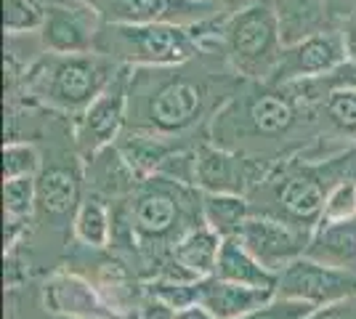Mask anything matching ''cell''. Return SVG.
I'll return each mask as SVG.
<instances>
[{"label": "cell", "mask_w": 356, "mask_h": 319, "mask_svg": "<svg viewBox=\"0 0 356 319\" xmlns=\"http://www.w3.org/2000/svg\"><path fill=\"white\" fill-rule=\"evenodd\" d=\"M189 64L131 72L125 128L152 136H173L192 128L216 101V85Z\"/></svg>", "instance_id": "cell-1"}, {"label": "cell", "mask_w": 356, "mask_h": 319, "mask_svg": "<svg viewBox=\"0 0 356 319\" xmlns=\"http://www.w3.org/2000/svg\"><path fill=\"white\" fill-rule=\"evenodd\" d=\"M218 32V24H102L96 35V54L125 61V67H178L202 54L205 40Z\"/></svg>", "instance_id": "cell-2"}, {"label": "cell", "mask_w": 356, "mask_h": 319, "mask_svg": "<svg viewBox=\"0 0 356 319\" xmlns=\"http://www.w3.org/2000/svg\"><path fill=\"white\" fill-rule=\"evenodd\" d=\"M120 67L104 54H48L24 72L27 91L45 106L61 112H86L115 80Z\"/></svg>", "instance_id": "cell-3"}, {"label": "cell", "mask_w": 356, "mask_h": 319, "mask_svg": "<svg viewBox=\"0 0 356 319\" xmlns=\"http://www.w3.org/2000/svg\"><path fill=\"white\" fill-rule=\"evenodd\" d=\"M216 43L223 48L237 75L271 80L284 51L274 0H248L221 19Z\"/></svg>", "instance_id": "cell-4"}, {"label": "cell", "mask_w": 356, "mask_h": 319, "mask_svg": "<svg viewBox=\"0 0 356 319\" xmlns=\"http://www.w3.org/2000/svg\"><path fill=\"white\" fill-rule=\"evenodd\" d=\"M296 101L287 85H266L234 93L213 115V138L229 149L234 138H280L296 125Z\"/></svg>", "instance_id": "cell-5"}, {"label": "cell", "mask_w": 356, "mask_h": 319, "mask_svg": "<svg viewBox=\"0 0 356 319\" xmlns=\"http://www.w3.org/2000/svg\"><path fill=\"white\" fill-rule=\"evenodd\" d=\"M192 192L184 183L168 181L163 176H152L134 189L128 205V231L138 243H163L170 240V247L197 224H184V197Z\"/></svg>", "instance_id": "cell-6"}, {"label": "cell", "mask_w": 356, "mask_h": 319, "mask_svg": "<svg viewBox=\"0 0 356 319\" xmlns=\"http://www.w3.org/2000/svg\"><path fill=\"white\" fill-rule=\"evenodd\" d=\"M277 298L300 301L312 309H322V306L338 304L346 298H356V272L327 266L322 261L303 256L280 272Z\"/></svg>", "instance_id": "cell-7"}, {"label": "cell", "mask_w": 356, "mask_h": 319, "mask_svg": "<svg viewBox=\"0 0 356 319\" xmlns=\"http://www.w3.org/2000/svg\"><path fill=\"white\" fill-rule=\"evenodd\" d=\"M237 237L248 247L252 259L277 277L293 261L303 259L309 250V243H312L309 231L293 227L282 218L264 215V213H252L245 221V227L239 229Z\"/></svg>", "instance_id": "cell-8"}, {"label": "cell", "mask_w": 356, "mask_h": 319, "mask_svg": "<svg viewBox=\"0 0 356 319\" xmlns=\"http://www.w3.org/2000/svg\"><path fill=\"white\" fill-rule=\"evenodd\" d=\"M128 85L131 75L122 67L115 80L96 96V101L80 115L77 120V147L86 157H93L106 147H112L125 125H128Z\"/></svg>", "instance_id": "cell-9"}, {"label": "cell", "mask_w": 356, "mask_h": 319, "mask_svg": "<svg viewBox=\"0 0 356 319\" xmlns=\"http://www.w3.org/2000/svg\"><path fill=\"white\" fill-rule=\"evenodd\" d=\"M102 24H200L216 14V6L200 0H80Z\"/></svg>", "instance_id": "cell-10"}, {"label": "cell", "mask_w": 356, "mask_h": 319, "mask_svg": "<svg viewBox=\"0 0 356 319\" xmlns=\"http://www.w3.org/2000/svg\"><path fill=\"white\" fill-rule=\"evenodd\" d=\"M332 186H338V183H330V176H325L322 170H312V167L293 170L274 186L277 208L271 213H264V215L282 218L287 224L314 234V229L322 221L325 202L332 192Z\"/></svg>", "instance_id": "cell-11"}, {"label": "cell", "mask_w": 356, "mask_h": 319, "mask_svg": "<svg viewBox=\"0 0 356 319\" xmlns=\"http://www.w3.org/2000/svg\"><path fill=\"white\" fill-rule=\"evenodd\" d=\"M346 59V38L341 32H316L296 46H284L268 85H293L312 77H325L341 69Z\"/></svg>", "instance_id": "cell-12"}, {"label": "cell", "mask_w": 356, "mask_h": 319, "mask_svg": "<svg viewBox=\"0 0 356 319\" xmlns=\"http://www.w3.org/2000/svg\"><path fill=\"white\" fill-rule=\"evenodd\" d=\"M261 165L218 144H200L194 149V186L202 195H242L264 183Z\"/></svg>", "instance_id": "cell-13"}, {"label": "cell", "mask_w": 356, "mask_h": 319, "mask_svg": "<svg viewBox=\"0 0 356 319\" xmlns=\"http://www.w3.org/2000/svg\"><path fill=\"white\" fill-rule=\"evenodd\" d=\"M43 306L51 314L70 319H115L118 314L106 306L93 282L80 274L59 272L43 285Z\"/></svg>", "instance_id": "cell-14"}, {"label": "cell", "mask_w": 356, "mask_h": 319, "mask_svg": "<svg viewBox=\"0 0 356 319\" xmlns=\"http://www.w3.org/2000/svg\"><path fill=\"white\" fill-rule=\"evenodd\" d=\"M274 290H258L237 282H226L218 277H205L200 282V304L208 309L216 319H239L255 309L274 301Z\"/></svg>", "instance_id": "cell-15"}, {"label": "cell", "mask_w": 356, "mask_h": 319, "mask_svg": "<svg viewBox=\"0 0 356 319\" xmlns=\"http://www.w3.org/2000/svg\"><path fill=\"white\" fill-rule=\"evenodd\" d=\"M96 35L99 32L90 27L88 16L64 6H51L40 40L51 54H90L96 46Z\"/></svg>", "instance_id": "cell-16"}, {"label": "cell", "mask_w": 356, "mask_h": 319, "mask_svg": "<svg viewBox=\"0 0 356 319\" xmlns=\"http://www.w3.org/2000/svg\"><path fill=\"white\" fill-rule=\"evenodd\" d=\"M38 211L45 218H67L80 208V186L70 167L51 165L38 173Z\"/></svg>", "instance_id": "cell-17"}, {"label": "cell", "mask_w": 356, "mask_h": 319, "mask_svg": "<svg viewBox=\"0 0 356 319\" xmlns=\"http://www.w3.org/2000/svg\"><path fill=\"white\" fill-rule=\"evenodd\" d=\"M213 277L226 279V282H237V285H248V288L274 290V293H277V279H280L277 274H271L252 259L239 237H226L223 240Z\"/></svg>", "instance_id": "cell-18"}, {"label": "cell", "mask_w": 356, "mask_h": 319, "mask_svg": "<svg viewBox=\"0 0 356 319\" xmlns=\"http://www.w3.org/2000/svg\"><path fill=\"white\" fill-rule=\"evenodd\" d=\"M306 256L322 261L327 266L356 272V218L338 224H319L314 229Z\"/></svg>", "instance_id": "cell-19"}, {"label": "cell", "mask_w": 356, "mask_h": 319, "mask_svg": "<svg viewBox=\"0 0 356 319\" xmlns=\"http://www.w3.org/2000/svg\"><path fill=\"white\" fill-rule=\"evenodd\" d=\"M223 237L216 234L213 229L202 221L192 227L173 247H170V259L181 263L186 272H192L194 277L205 279L216 274V263H218V253H221Z\"/></svg>", "instance_id": "cell-20"}, {"label": "cell", "mask_w": 356, "mask_h": 319, "mask_svg": "<svg viewBox=\"0 0 356 319\" xmlns=\"http://www.w3.org/2000/svg\"><path fill=\"white\" fill-rule=\"evenodd\" d=\"M284 46H296L300 40L325 32V0H274Z\"/></svg>", "instance_id": "cell-21"}, {"label": "cell", "mask_w": 356, "mask_h": 319, "mask_svg": "<svg viewBox=\"0 0 356 319\" xmlns=\"http://www.w3.org/2000/svg\"><path fill=\"white\" fill-rule=\"evenodd\" d=\"M250 215V202L242 195H202V221L223 240L237 237Z\"/></svg>", "instance_id": "cell-22"}, {"label": "cell", "mask_w": 356, "mask_h": 319, "mask_svg": "<svg viewBox=\"0 0 356 319\" xmlns=\"http://www.w3.org/2000/svg\"><path fill=\"white\" fill-rule=\"evenodd\" d=\"M74 237L88 247L102 250L112 240V215L104 199L86 197L74 213Z\"/></svg>", "instance_id": "cell-23"}, {"label": "cell", "mask_w": 356, "mask_h": 319, "mask_svg": "<svg viewBox=\"0 0 356 319\" xmlns=\"http://www.w3.org/2000/svg\"><path fill=\"white\" fill-rule=\"evenodd\" d=\"M322 112L335 131H341L346 136H356V88L338 85V88L327 91Z\"/></svg>", "instance_id": "cell-24"}, {"label": "cell", "mask_w": 356, "mask_h": 319, "mask_svg": "<svg viewBox=\"0 0 356 319\" xmlns=\"http://www.w3.org/2000/svg\"><path fill=\"white\" fill-rule=\"evenodd\" d=\"M51 6L43 0H6V14H3V27L8 35H22V32L43 30Z\"/></svg>", "instance_id": "cell-25"}, {"label": "cell", "mask_w": 356, "mask_h": 319, "mask_svg": "<svg viewBox=\"0 0 356 319\" xmlns=\"http://www.w3.org/2000/svg\"><path fill=\"white\" fill-rule=\"evenodd\" d=\"M40 170H43V160L35 144H24V141L3 144V181L38 179Z\"/></svg>", "instance_id": "cell-26"}, {"label": "cell", "mask_w": 356, "mask_h": 319, "mask_svg": "<svg viewBox=\"0 0 356 319\" xmlns=\"http://www.w3.org/2000/svg\"><path fill=\"white\" fill-rule=\"evenodd\" d=\"M6 221H30L38 211V183L35 179H11L3 183Z\"/></svg>", "instance_id": "cell-27"}, {"label": "cell", "mask_w": 356, "mask_h": 319, "mask_svg": "<svg viewBox=\"0 0 356 319\" xmlns=\"http://www.w3.org/2000/svg\"><path fill=\"white\" fill-rule=\"evenodd\" d=\"M354 218H356V179H346V181H338V186H332L319 224H338V221H354Z\"/></svg>", "instance_id": "cell-28"}, {"label": "cell", "mask_w": 356, "mask_h": 319, "mask_svg": "<svg viewBox=\"0 0 356 319\" xmlns=\"http://www.w3.org/2000/svg\"><path fill=\"white\" fill-rule=\"evenodd\" d=\"M202 282V279H200ZM200 282H192V285H176V282H165V279H152L147 285V295L163 301L168 309L173 311H181L186 306L200 304Z\"/></svg>", "instance_id": "cell-29"}, {"label": "cell", "mask_w": 356, "mask_h": 319, "mask_svg": "<svg viewBox=\"0 0 356 319\" xmlns=\"http://www.w3.org/2000/svg\"><path fill=\"white\" fill-rule=\"evenodd\" d=\"M312 311V306L300 304V301L274 298L266 306H261V309H255V311H250V314H245V317L239 319H306Z\"/></svg>", "instance_id": "cell-30"}, {"label": "cell", "mask_w": 356, "mask_h": 319, "mask_svg": "<svg viewBox=\"0 0 356 319\" xmlns=\"http://www.w3.org/2000/svg\"><path fill=\"white\" fill-rule=\"evenodd\" d=\"M306 319H356V298H346L338 304L314 309Z\"/></svg>", "instance_id": "cell-31"}, {"label": "cell", "mask_w": 356, "mask_h": 319, "mask_svg": "<svg viewBox=\"0 0 356 319\" xmlns=\"http://www.w3.org/2000/svg\"><path fill=\"white\" fill-rule=\"evenodd\" d=\"M173 319H216V317H213L202 304H194V306H186V309L176 311Z\"/></svg>", "instance_id": "cell-32"}, {"label": "cell", "mask_w": 356, "mask_h": 319, "mask_svg": "<svg viewBox=\"0 0 356 319\" xmlns=\"http://www.w3.org/2000/svg\"><path fill=\"white\" fill-rule=\"evenodd\" d=\"M343 38H346V54H348V59L356 61V22L343 32Z\"/></svg>", "instance_id": "cell-33"}, {"label": "cell", "mask_w": 356, "mask_h": 319, "mask_svg": "<svg viewBox=\"0 0 356 319\" xmlns=\"http://www.w3.org/2000/svg\"><path fill=\"white\" fill-rule=\"evenodd\" d=\"M200 3H210V6L218 8V3H239V0H200Z\"/></svg>", "instance_id": "cell-34"}, {"label": "cell", "mask_w": 356, "mask_h": 319, "mask_svg": "<svg viewBox=\"0 0 356 319\" xmlns=\"http://www.w3.org/2000/svg\"><path fill=\"white\" fill-rule=\"evenodd\" d=\"M115 319H125V317H115Z\"/></svg>", "instance_id": "cell-35"}]
</instances>
